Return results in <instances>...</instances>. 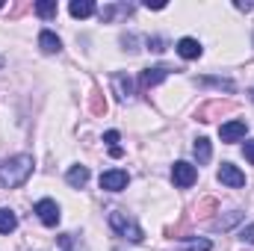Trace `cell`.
Masks as SVG:
<instances>
[{
    "label": "cell",
    "instance_id": "6da1fadb",
    "mask_svg": "<svg viewBox=\"0 0 254 251\" xmlns=\"http://www.w3.org/2000/svg\"><path fill=\"white\" fill-rule=\"evenodd\" d=\"M33 175V157L30 154H18L0 163V184L3 187H24L27 178Z\"/></svg>",
    "mask_w": 254,
    "mask_h": 251
},
{
    "label": "cell",
    "instance_id": "8992f818",
    "mask_svg": "<svg viewBox=\"0 0 254 251\" xmlns=\"http://www.w3.org/2000/svg\"><path fill=\"white\" fill-rule=\"evenodd\" d=\"M169 74H172V68H166V65L145 68V71L139 74V86H142V89H154V86H160V83H163Z\"/></svg>",
    "mask_w": 254,
    "mask_h": 251
},
{
    "label": "cell",
    "instance_id": "ac0fdd59",
    "mask_svg": "<svg viewBox=\"0 0 254 251\" xmlns=\"http://www.w3.org/2000/svg\"><path fill=\"white\" fill-rule=\"evenodd\" d=\"M113 86H116V92H119L122 101H127V98L133 95V83H130L127 74H113Z\"/></svg>",
    "mask_w": 254,
    "mask_h": 251
},
{
    "label": "cell",
    "instance_id": "83f0119b",
    "mask_svg": "<svg viewBox=\"0 0 254 251\" xmlns=\"http://www.w3.org/2000/svg\"><path fill=\"white\" fill-rule=\"evenodd\" d=\"M243 154H246V160H249V163L254 166V139H252V142H246V145H243Z\"/></svg>",
    "mask_w": 254,
    "mask_h": 251
},
{
    "label": "cell",
    "instance_id": "603a6c76",
    "mask_svg": "<svg viewBox=\"0 0 254 251\" xmlns=\"http://www.w3.org/2000/svg\"><path fill=\"white\" fill-rule=\"evenodd\" d=\"M148 51L163 54V51H166V39H163V36H151V39H148Z\"/></svg>",
    "mask_w": 254,
    "mask_h": 251
},
{
    "label": "cell",
    "instance_id": "d4e9b609",
    "mask_svg": "<svg viewBox=\"0 0 254 251\" xmlns=\"http://www.w3.org/2000/svg\"><path fill=\"white\" fill-rule=\"evenodd\" d=\"M213 246H210V240H192L190 246H187V251H210Z\"/></svg>",
    "mask_w": 254,
    "mask_h": 251
},
{
    "label": "cell",
    "instance_id": "3957f363",
    "mask_svg": "<svg viewBox=\"0 0 254 251\" xmlns=\"http://www.w3.org/2000/svg\"><path fill=\"white\" fill-rule=\"evenodd\" d=\"M195 178H198V172H195V166L192 163H175L172 166V181H175V187L181 189H190L192 184H195Z\"/></svg>",
    "mask_w": 254,
    "mask_h": 251
},
{
    "label": "cell",
    "instance_id": "5bb4252c",
    "mask_svg": "<svg viewBox=\"0 0 254 251\" xmlns=\"http://www.w3.org/2000/svg\"><path fill=\"white\" fill-rule=\"evenodd\" d=\"M68 12H71L74 18H89V15H95V12H98V6H95L92 0H71Z\"/></svg>",
    "mask_w": 254,
    "mask_h": 251
},
{
    "label": "cell",
    "instance_id": "d6986e66",
    "mask_svg": "<svg viewBox=\"0 0 254 251\" xmlns=\"http://www.w3.org/2000/svg\"><path fill=\"white\" fill-rule=\"evenodd\" d=\"M216 210H219V201H216V198H201V201L195 204V213H198V219H210Z\"/></svg>",
    "mask_w": 254,
    "mask_h": 251
},
{
    "label": "cell",
    "instance_id": "7402d4cb",
    "mask_svg": "<svg viewBox=\"0 0 254 251\" xmlns=\"http://www.w3.org/2000/svg\"><path fill=\"white\" fill-rule=\"evenodd\" d=\"M60 246H63V251H86V246L80 243V237H74V234L60 237Z\"/></svg>",
    "mask_w": 254,
    "mask_h": 251
},
{
    "label": "cell",
    "instance_id": "cb8c5ba5",
    "mask_svg": "<svg viewBox=\"0 0 254 251\" xmlns=\"http://www.w3.org/2000/svg\"><path fill=\"white\" fill-rule=\"evenodd\" d=\"M240 219H243V213H237V210H234V213H231L228 219H219V222H216V228H222V231H228V228H231V225H237Z\"/></svg>",
    "mask_w": 254,
    "mask_h": 251
},
{
    "label": "cell",
    "instance_id": "2e32d148",
    "mask_svg": "<svg viewBox=\"0 0 254 251\" xmlns=\"http://www.w3.org/2000/svg\"><path fill=\"white\" fill-rule=\"evenodd\" d=\"M192 151H195V160H198V166H204V163H210V157H213V148H210V139H204V136H198V139H195V145H192Z\"/></svg>",
    "mask_w": 254,
    "mask_h": 251
},
{
    "label": "cell",
    "instance_id": "9c48e42d",
    "mask_svg": "<svg viewBox=\"0 0 254 251\" xmlns=\"http://www.w3.org/2000/svg\"><path fill=\"white\" fill-rule=\"evenodd\" d=\"M246 133H249V125H246V122H228V125L219 127L222 142H240Z\"/></svg>",
    "mask_w": 254,
    "mask_h": 251
},
{
    "label": "cell",
    "instance_id": "52a82bcc",
    "mask_svg": "<svg viewBox=\"0 0 254 251\" xmlns=\"http://www.w3.org/2000/svg\"><path fill=\"white\" fill-rule=\"evenodd\" d=\"M228 113H234V104L231 101H210L207 107L198 110V122H213V119L228 116Z\"/></svg>",
    "mask_w": 254,
    "mask_h": 251
},
{
    "label": "cell",
    "instance_id": "4316f807",
    "mask_svg": "<svg viewBox=\"0 0 254 251\" xmlns=\"http://www.w3.org/2000/svg\"><path fill=\"white\" fill-rule=\"evenodd\" d=\"M104 142H107L110 148H116V142H119V130H107V133H104Z\"/></svg>",
    "mask_w": 254,
    "mask_h": 251
},
{
    "label": "cell",
    "instance_id": "277c9868",
    "mask_svg": "<svg viewBox=\"0 0 254 251\" xmlns=\"http://www.w3.org/2000/svg\"><path fill=\"white\" fill-rule=\"evenodd\" d=\"M36 213H39L42 225H48V228H57V225H60V204H57V201L42 198V201L36 204Z\"/></svg>",
    "mask_w": 254,
    "mask_h": 251
},
{
    "label": "cell",
    "instance_id": "30bf717a",
    "mask_svg": "<svg viewBox=\"0 0 254 251\" xmlns=\"http://www.w3.org/2000/svg\"><path fill=\"white\" fill-rule=\"evenodd\" d=\"M39 48H42V54H60V51H63V42H60L57 33L42 30V33H39Z\"/></svg>",
    "mask_w": 254,
    "mask_h": 251
},
{
    "label": "cell",
    "instance_id": "7c38bea8",
    "mask_svg": "<svg viewBox=\"0 0 254 251\" xmlns=\"http://www.w3.org/2000/svg\"><path fill=\"white\" fill-rule=\"evenodd\" d=\"M65 181H68L74 189L86 187V184H89V169H86V166H71L68 175H65Z\"/></svg>",
    "mask_w": 254,
    "mask_h": 251
},
{
    "label": "cell",
    "instance_id": "8fae6325",
    "mask_svg": "<svg viewBox=\"0 0 254 251\" xmlns=\"http://www.w3.org/2000/svg\"><path fill=\"white\" fill-rule=\"evenodd\" d=\"M178 54H181L184 60H198L204 51H201V42H198V39H190V36H187V39L178 42Z\"/></svg>",
    "mask_w": 254,
    "mask_h": 251
},
{
    "label": "cell",
    "instance_id": "44dd1931",
    "mask_svg": "<svg viewBox=\"0 0 254 251\" xmlns=\"http://www.w3.org/2000/svg\"><path fill=\"white\" fill-rule=\"evenodd\" d=\"M33 9H36V15H39V18H54L60 6H57V0H39Z\"/></svg>",
    "mask_w": 254,
    "mask_h": 251
},
{
    "label": "cell",
    "instance_id": "f1b7e54d",
    "mask_svg": "<svg viewBox=\"0 0 254 251\" xmlns=\"http://www.w3.org/2000/svg\"><path fill=\"white\" fill-rule=\"evenodd\" d=\"M122 45H125V51H136V36L130 33V36H122Z\"/></svg>",
    "mask_w": 254,
    "mask_h": 251
},
{
    "label": "cell",
    "instance_id": "4dcf8cb0",
    "mask_svg": "<svg viewBox=\"0 0 254 251\" xmlns=\"http://www.w3.org/2000/svg\"><path fill=\"white\" fill-rule=\"evenodd\" d=\"M0 65H3V57H0Z\"/></svg>",
    "mask_w": 254,
    "mask_h": 251
},
{
    "label": "cell",
    "instance_id": "5b68a950",
    "mask_svg": "<svg viewBox=\"0 0 254 251\" xmlns=\"http://www.w3.org/2000/svg\"><path fill=\"white\" fill-rule=\"evenodd\" d=\"M127 184H130V175L122 172V169H113V172L101 175V189H107V192H122V189H127Z\"/></svg>",
    "mask_w": 254,
    "mask_h": 251
},
{
    "label": "cell",
    "instance_id": "484cf974",
    "mask_svg": "<svg viewBox=\"0 0 254 251\" xmlns=\"http://www.w3.org/2000/svg\"><path fill=\"white\" fill-rule=\"evenodd\" d=\"M240 240H243V243H249V246H254V225H249V228H243V231H240Z\"/></svg>",
    "mask_w": 254,
    "mask_h": 251
},
{
    "label": "cell",
    "instance_id": "f546056e",
    "mask_svg": "<svg viewBox=\"0 0 254 251\" xmlns=\"http://www.w3.org/2000/svg\"><path fill=\"white\" fill-rule=\"evenodd\" d=\"M122 154H125V151H122V148H119V145H116V148H110V157H116V160H119V157H122Z\"/></svg>",
    "mask_w": 254,
    "mask_h": 251
},
{
    "label": "cell",
    "instance_id": "ba28073f",
    "mask_svg": "<svg viewBox=\"0 0 254 251\" xmlns=\"http://www.w3.org/2000/svg\"><path fill=\"white\" fill-rule=\"evenodd\" d=\"M219 184H225V187H231V189H240V187H246V175H243L237 166L222 163V169H219Z\"/></svg>",
    "mask_w": 254,
    "mask_h": 251
},
{
    "label": "cell",
    "instance_id": "4fadbf2b",
    "mask_svg": "<svg viewBox=\"0 0 254 251\" xmlns=\"http://www.w3.org/2000/svg\"><path fill=\"white\" fill-rule=\"evenodd\" d=\"M130 12H133V6H130V3H119V6H116V3H110V6H104L98 15H101V21H104V24H110L116 15H130Z\"/></svg>",
    "mask_w": 254,
    "mask_h": 251
},
{
    "label": "cell",
    "instance_id": "7a4b0ae2",
    "mask_svg": "<svg viewBox=\"0 0 254 251\" xmlns=\"http://www.w3.org/2000/svg\"><path fill=\"white\" fill-rule=\"evenodd\" d=\"M110 228H113L122 240H127V243H142V240H145V234H142V228L136 225V219L127 216L125 210H113V213H110Z\"/></svg>",
    "mask_w": 254,
    "mask_h": 251
},
{
    "label": "cell",
    "instance_id": "ffe728a7",
    "mask_svg": "<svg viewBox=\"0 0 254 251\" xmlns=\"http://www.w3.org/2000/svg\"><path fill=\"white\" fill-rule=\"evenodd\" d=\"M18 228V216L6 207H0V234H12Z\"/></svg>",
    "mask_w": 254,
    "mask_h": 251
},
{
    "label": "cell",
    "instance_id": "e0dca14e",
    "mask_svg": "<svg viewBox=\"0 0 254 251\" xmlns=\"http://www.w3.org/2000/svg\"><path fill=\"white\" fill-rule=\"evenodd\" d=\"M89 110H92V116H107V98L101 95V89H92V95H89Z\"/></svg>",
    "mask_w": 254,
    "mask_h": 251
},
{
    "label": "cell",
    "instance_id": "9a60e30c",
    "mask_svg": "<svg viewBox=\"0 0 254 251\" xmlns=\"http://www.w3.org/2000/svg\"><path fill=\"white\" fill-rule=\"evenodd\" d=\"M198 86H213V89H222V92H237V83L228 80V77H198Z\"/></svg>",
    "mask_w": 254,
    "mask_h": 251
}]
</instances>
